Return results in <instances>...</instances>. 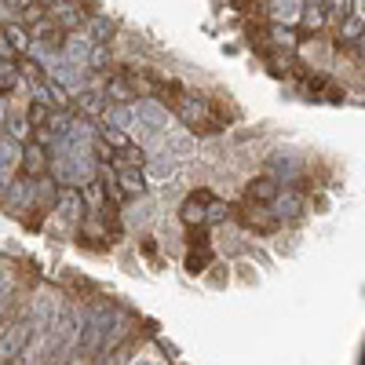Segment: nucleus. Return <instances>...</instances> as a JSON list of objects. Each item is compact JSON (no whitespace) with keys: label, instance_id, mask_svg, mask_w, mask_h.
<instances>
[{"label":"nucleus","instance_id":"nucleus-1","mask_svg":"<svg viewBox=\"0 0 365 365\" xmlns=\"http://www.w3.org/2000/svg\"><path fill=\"white\" fill-rule=\"evenodd\" d=\"M172 113H175L179 125L187 132H194V135H212V132L223 128L220 106L208 96H201V91H179V96L172 99Z\"/></svg>","mask_w":365,"mask_h":365},{"label":"nucleus","instance_id":"nucleus-2","mask_svg":"<svg viewBox=\"0 0 365 365\" xmlns=\"http://www.w3.org/2000/svg\"><path fill=\"white\" fill-rule=\"evenodd\" d=\"M34 336H37L34 318H29V311H19L4 329H0V361L8 365V361L22 358L29 351V344H34Z\"/></svg>","mask_w":365,"mask_h":365},{"label":"nucleus","instance_id":"nucleus-3","mask_svg":"<svg viewBox=\"0 0 365 365\" xmlns=\"http://www.w3.org/2000/svg\"><path fill=\"white\" fill-rule=\"evenodd\" d=\"M0 208L8 212V216H15V220H34V212H37V179H29V175H15L11 182H8V194H4V201H0Z\"/></svg>","mask_w":365,"mask_h":365},{"label":"nucleus","instance_id":"nucleus-4","mask_svg":"<svg viewBox=\"0 0 365 365\" xmlns=\"http://www.w3.org/2000/svg\"><path fill=\"white\" fill-rule=\"evenodd\" d=\"M234 220L245 227L249 234H259V237H270V234H278V230L285 227L282 216L274 212V205H245V201H241V208H237Z\"/></svg>","mask_w":365,"mask_h":365},{"label":"nucleus","instance_id":"nucleus-5","mask_svg":"<svg viewBox=\"0 0 365 365\" xmlns=\"http://www.w3.org/2000/svg\"><path fill=\"white\" fill-rule=\"evenodd\" d=\"M212 197H216L212 187H197V190H190L187 197L179 201V223H182V230L208 227V201Z\"/></svg>","mask_w":365,"mask_h":365},{"label":"nucleus","instance_id":"nucleus-6","mask_svg":"<svg viewBox=\"0 0 365 365\" xmlns=\"http://www.w3.org/2000/svg\"><path fill=\"white\" fill-rule=\"evenodd\" d=\"M278 194H282V179L270 172H259L245 182V205H274Z\"/></svg>","mask_w":365,"mask_h":365},{"label":"nucleus","instance_id":"nucleus-7","mask_svg":"<svg viewBox=\"0 0 365 365\" xmlns=\"http://www.w3.org/2000/svg\"><path fill=\"white\" fill-rule=\"evenodd\" d=\"M307 194H303L299 187H282L278 201H274V212L282 216V223H299L303 216H307Z\"/></svg>","mask_w":365,"mask_h":365},{"label":"nucleus","instance_id":"nucleus-8","mask_svg":"<svg viewBox=\"0 0 365 365\" xmlns=\"http://www.w3.org/2000/svg\"><path fill=\"white\" fill-rule=\"evenodd\" d=\"M22 175L29 179H41V175H51V150L37 139H29L22 146Z\"/></svg>","mask_w":365,"mask_h":365},{"label":"nucleus","instance_id":"nucleus-9","mask_svg":"<svg viewBox=\"0 0 365 365\" xmlns=\"http://www.w3.org/2000/svg\"><path fill=\"white\" fill-rule=\"evenodd\" d=\"M120 212H125V230H135V227L146 230L150 223L158 220V201L150 197V194H146V197H132Z\"/></svg>","mask_w":365,"mask_h":365},{"label":"nucleus","instance_id":"nucleus-10","mask_svg":"<svg viewBox=\"0 0 365 365\" xmlns=\"http://www.w3.org/2000/svg\"><path fill=\"white\" fill-rule=\"evenodd\" d=\"M117 172V187H120V194H125L128 201L132 197H146L150 194V172L146 168H113Z\"/></svg>","mask_w":365,"mask_h":365},{"label":"nucleus","instance_id":"nucleus-11","mask_svg":"<svg viewBox=\"0 0 365 365\" xmlns=\"http://www.w3.org/2000/svg\"><path fill=\"white\" fill-rule=\"evenodd\" d=\"M267 172L278 175L282 182H289V187L303 182V161H299L296 154H270V158H267Z\"/></svg>","mask_w":365,"mask_h":365},{"label":"nucleus","instance_id":"nucleus-12","mask_svg":"<svg viewBox=\"0 0 365 365\" xmlns=\"http://www.w3.org/2000/svg\"><path fill=\"white\" fill-rule=\"evenodd\" d=\"M103 91H106V99H110V103H139V91L132 88V81H128L125 73H120V70L106 73Z\"/></svg>","mask_w":365,"mask_h":365},{"label":"nucleus","instance_id":"nucleus-13","mask_svg":"<svg viewBox=\"0 0 365 365\" xmlns=\"http://www.w3.org/2000/svg\"><path fill=\"white\" fill-rule=\"evenodd\" d=\"M51 19L66 29V34H73V29H84L88 22V11L81 4H73V0H58V4L51 8Z\"/></svg>","mask_w":365,"mask_h":365},{"label":"nucleus","instance_id":"nucleus-14","mask_svg":"<svg viewBox=\"0 0 365 365\" xmlns=\"http://www.w3.org/2000/svg\"><path fill=\"white\" fill-rule=\"evenodd\" d=\"M99 125H110V128H125L132 132L135 128V103H106Z\"/></svg>","mask_w":365,"mask_h":365},{"label":"nucleus","instance_id":"nucleus-15","mask_svg":"<svg viewBox=\"0 0 365 365\" xmlns=\"http://www.w3.org/2000/svg\"><path fill=\"white\" fill-rule=\"evenodd\" d=\"M84 34L91 37V44H110L113 34H117V22H113L110 15H88Z\"/></svg>","mask_w":365,"mask_h":365},{"label":"nucleus","instance_id":"nucleus-16","mask_svg":"<svg viewBox=\"0 0 365 365\" xmlns=\"http://www.w3.org/2000/svg\"><path fill=\"white\" fill-rule=\"evenodd\" d=\"M361 37H365V19H361L358 11L347 15V19L336 26V44H340V48H354Z\"/></svg>","mask_w":365,"mask_h":365},{"label":"nucleus","instance_id":"nucleus-17","mask_svg":"<svg viewBox=\"0 0 365 365\" xmlns=\"http://www.w3.org/2000/svg\"><path fill=\"white\" fill-rule=\"evenodd\" d=\"M270 19L274 22H285V26H292L299 15H303V8H307V4H303V0H270Z\"/></svg>","mask_w":365,"mask_h":365},{"label":"nucleus","instance_id":"nucleus-18","mask_svg":"<svg viewBox=\"0 0 365 365\" xmlns=\"http://www.w3.org/2000/svg\"><path fill=\"white\" fill-rule=\"evenodd\" d=\"M99 143L110 146L113 154H120V150H132V146H135L132 132H125V128H110V125H99Z\"/></svg>","mask_w":365,"mask_h":365},{"label":"nucleus","instance_id":"nucleus-19","mask_svg":"<svg viewBox=\"0 0 365 365\" xmlns=\"http://www.w3.org/2000/svg\"><path fill=\"white\" fill-rule=\"evenodd\" d=\"M212 259H216V249H212V245H190L187 249V270L190 274L212 270Z\"/></svg>","mask_w":365,"mask_h":365},{"label":"nucleus","instance_id":"nucleus-20","mask_svg":"<svg viewBox=\"0 0 365 365\" xmlns=\"http://www.w3.org/2000/svg\"><path fill=\"white\" fill-rule=\"evenodd\" d=\"M0 29H4V34H8V41H11L15 48H19V55L34 48V29H29L26 22H19V19H15V22H4Z\"/></svg>","mask_w":365,"mask_h":365},{"label":"nucleus","instance_id":"nucleus-21","mask_svg":"<svg viewBox=\"0 0 365 365\" xmlns=\"http://www.w3.org/2000/svg\"><path fill=\"white\" fill-rule=\"evenodd\" d=\"M22 84H26L22 81V70L15 63H4V58H0V96H15Z\"/></svg>","mask_w":365,"mask_h":365},{"label":"nucleus","instance_id":"nucleus-22","mask_svg":"<svg viewBox=\"0 0 365 365\" xmlns=\"http://www.w3.org/2000/svg\"><path fill=\"white\" fill-rule=\"evenodd\" d=\"M267 34H270V44H274V48H282V51H296V48H299L296 29H292V26H285V22H274V26L267 29Z\"/></svg>","mask_w":365,"mask_h":365},{"label":"nucleus","instance_id":"nucleus-23","mask_svg":"<svg viewBox=\"0 0 365 365\" xmlns=\"http://www.w3.org/2000/svg\"><path fill=\"white\" fill-rule=\"evenodd\" d=\"M88 70H91V73H113V48H110V44H96V48H91Z\"/></svg>","mask_w":365,"mask_h":365},{"label":"nucleus","instance_id":"nucleus-24","mask_svg":"<svg viewBox=\"0 0 365 365\" xmlns=\"http://www.w3.org/2000/svg\"><path fill=\"white\" fill-rule=\"evenodd\" d=\"M15 55H19V48L8 41L4 29H0V58H4V63H15Z\"/></svg>","mask_w":365,"mask_h":365},{"label":"nucleus","instance_id":"nucleus-25","mask_svg":"<svg viewBox=\"0 0 365 365\" xmlns=\"http://www.w3.org/2000/svg\"><path fill=\"white\" fill-rule=\"evenodd\" d=\"M8 113H11V103H8V96H0V128L8 125Z\"/></svg>","mask_w":365,"mask_h":365},{"label":"nucleus","instance_id":"nucleus-26","mask_svg":"<svg viewBox=\"0 0 365 365\" xmlns=\"http://www.w3.org/2000/svg\"><path fill=\"white\" fill-rule=\"evenodd\" d=\"M354 51H358V63H361V66H365V37H361V41H358V44H354Z\"/></svg>","mask_w":365,"mask_h":365},{"label":"nucleus","instance_id":"nucleus-27","mask_svg":"<svg viewBox=\"0 0 365 365\" xmlns=\"http://www.w3.org/2000/svg\"><path fill=\"white\" fill-rule=\"evenodd\" d=\"M303 4H307V8H325L329 0H303Z\"/></svg>","mask_w":365,"mask_h":365},{"label":"nucleus","instance_id":"nucleus-28","mask_svg":"<svg viewBox=\"0 0 365 365\" xmlns=\"http://www.w3.org/2000/svg\"><path fill=\"white\" fill-rule=\"evenodd\" d=\"M8 285V270H4V263H0V289Z\"/></svg>","mask_w":365,"mask_h":365},{"label":"nucleus","instance_id":"nucleus-29","mask_svg":"<svg viewBox=\"0 0 365 365\" xmlns=\"http://www.w3.org/2000/svg\"><path fill=\"white\" fill-rule=\"evenodd\" d=\"M354 11H358V15L365 19V0H354Z\"/></svg>","mask_w":365,"mask_h":365},{"label":"nucleus","instance_id":"nucleus-30","mask_svg":"<svg viewBox=\"0 0 365 365\" xmlns=\"http://www.w3.org/2000/svg\"><path fill=\"white\" fill-rule=\"evenodd\" d=\"M37 4H41V8H55V4H58V0H37Z\"/></svg>","mask_w":365,"mask_h":365},{"label":"nucleus","instance_id":"nucleus-31","mask_svg":"<svg viewBox=\"0 0 365 365\" xmlns=\"http://www.w3.org/2000/svg\"><path fill=\"white\" fill-rule=\"evenodd\" d=\"M132 365H135V361H132ZM143 365H154V361H143Z\"/></svg>","mask_w":365,"mask_h":365}]
</instances>
